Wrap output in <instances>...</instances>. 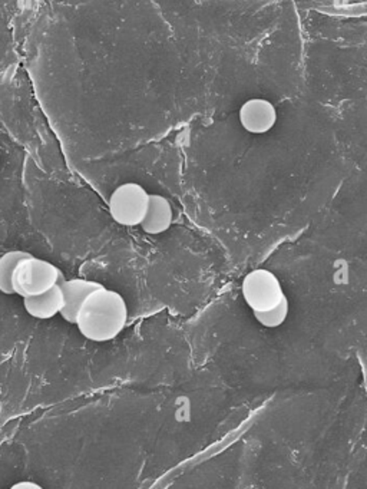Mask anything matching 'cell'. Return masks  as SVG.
Segmentation results:
<instances>
[{
	"label": "cell",
	"mask_w": 367,
	"mask_h": 489,
	"mask_svg": "<svg viewBox=\"0 0 367 489\" xmlns=\"http://www.w3.org/2000/svg\"><path fill=\"white\" fill-rule=\"evenodd\" d=\"M128 322V306L116 290L102 287L86 299L76 326L84 338L97 343L116 339Z\"/></svg>",
	"instance_id": "cell-1"
},
{
	"label": "cell",
	"mask_w": 367,
	"mask_h": 489,
	"mask_svg": "<svg viewBox=\"0 0 367 489\" xmlns=\"http://www.w3.org/2000/svg\"><path fill=\"white\" fill-rule=\"evenodd\" d=\"M65 282L58 267L32 256L19 264L13 277L15 293L23 299L39 296Z\"/></svg>",
	"instance_id": "cell-2"
},
{
	"label": "cell",
	"mask_w": 367,
	"mask_h": 489,
	"mask_svg": "<svg viewBox=\"0 0 367 489\" xmlns=\"http://www.w3.org/2000/svg\"><path fill=\"white\" fill-rule=\"evenodd\" d=\"M242 293L252 313L273 310L286 299L280 280L266 269H257L245 276Z\"/></svg>",
	"instance_id": "cell-3"
},
{
	"label": "cell",
	"mask_w": 367,
	"mask_h": 489,
	"mask_svg": "<svg viewBox=\"0 0 367 489\" xmlns=\"http://www.w3.org/2000/svg\"><path fill=\"white\" fill-rule=\"evenodd\" d=\"M149 194L135 182H126L112 193L109 212L112 219L125 227L141 226L148 212Z\"/></svg>",
	"instance_id": "cell-4"
},
{
	"label": "cell",
	"mask_w": 367,
	"mask_h": 489,
	"mask_svg": "<svg viewBox=\"0 0 367 489\" xmlns=\"http://www.w3.org/2000/svg\"><path fill=\"white\" fill-rule=\"evenodd\" d=\"M238 118L247 132L266 133L277 123V111L270 100L254 98L243 104Z\"/></svg>",
	"instance_id": "cell-5"
},
{
	"label": "cell",
	"mask_w": 367,
	"mask_h": 489,
	"mask_svg": "<svg viewBox=\"0 0 367 489\" xmlns=\"http://www.w3.org/2000/svg\"><path fill=\"white\" fill-rule=\"evenodd\" d=\"M104 285L98 282H92V280H85V278H72V280H65L60 285L62 289L63 310L60 313L63 320L71 325H76L78 320L79 311H81L82 306L85 303L86 299L91 294L95 293L97 290H100Z\"/></svg>",
	"instance_id": "cell-6"
},
{
	"label": "cell",
	"mask_w": 367,
	"mask_h": 489,
	"mask_svg": "<svg viewBox=\"0 0 367 489\" xmlns=\"http://www.w3.org/2000/svg\"><path fill=\"white\" fill-rule=\"evenodd\" d=\"M63 304H65V301H63L60 285H56L52 290H49L46 293L39 294V296L23 299L25 310L32 317L39 320H49L55 317L56 315H60L63 310Z\"/></svg>",
	"instance_id": "cell-7"
},
{
	"label": "cell",
	"mask_w": 367,
	"mask_h": 489,
	"mask_svg": "<svg viewBox=\"0 0 367 489\" xmlns=\"http://www.w3.org/2000/svg\"><path fill=\"white\" fill-rule=\"evenodd\" d=\"M172 219H174V212L170 201L165 196L151 194L148 212L141 224L142 230L154 236L165 233L172 224Z\"/></svg>",
	"instance_id": "cell-8"
},
{
	"label": "cell",
	"mask_w": 367,
	"mask_h": 489,
	"mask_svg": "<svg viewBox=\"0 0 367 489\" xmlns=\"http://www.w3.org/2000/svg\"><path fill=\"white\" fill-rule=\"evenodd\" d=\"M32 257L27 252H9L0 257V292L4 294H16L13 287V277L19 264Z\"/></svg>",
	"instance_id": "cell-9"
},
{
	"label": "cell",
	"mask_w": 367,
	"mask_h": 489,
	"mask_svg": "<svg viewBox=\"0 0 367 489\" xmlns=\"http://www.w3.org/2000/svg\"><path fill=\"white\" fill-rule=\"evenodd\" d=\"M254 316H256L257 322L260 323L261 326L268 327V329L282 326L283 323L286 322L287 316H289V301L286 297L273 310L266 311V313H254Z\"/></svg>",
	"instance_id": "cell-10"
},
{
	"label": "cell",
	"mask_w": 367,
	"mask_h": 489,
	"mask_svg": "<svg viewBox=\"0 0 367 489\" xmlns=\"http://www.w3.org/2000/svg\"><path fill=\"white\" fill-rule=\"evenodd\" d=\"M11 489H44L39 484L34 481H20L16 482L15 485H12Z\"/></svg>",
	"instance_id": "cell-11"
}]
</instances>
